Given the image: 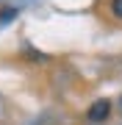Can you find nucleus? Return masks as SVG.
I'll return each instance as SVG.
<instances>
[{
    "label": "nucleus",
    "instance_id": "3",
    "mask_svg": "<svg viewBox=\"0 0 122 125\" xmlns=\"http://www.w3.org/2000/svg\"><path fill=\"white\" fill-rule=\"evenodd\" d=\"M111 14L117 20H122V0H111Z\"/></svg>",
    "mask_w": 122,
    "mask_h": 125
},
{
    "label": "nucleus",
    "instance_id": "1",
    "mask_svg": "<svg viewBox=\"0 0 122 125\" xmlns=\"http://www.w3.org/2000/svg\"><path fill=\"white\" fill-rule=\"evenodd\" d=\"M111 117V100H94L86 111V120L89 122H105Z\"/></svg>",
    "mask_w": 122,
    "mask_h": 125
},
{
    "label": "nucleus",
    "instance_id": "2",
    "mask_svg": "<svg viewBox=\"0 0 122 125\" xmlns=\"http://www.w3.org/2000/svg\"><path fill=\"white\" fill-rule=\"evenodd\" d=\"M14 17H17V9H3V14H0V25H6V22H11Z\"/></svg>",
    "mask_w": 122,
    "mask_h": 125
}]
</instances>
